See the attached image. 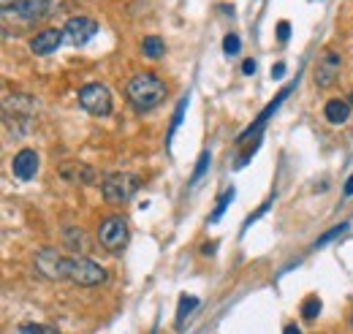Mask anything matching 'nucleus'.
Masks as SVG:
<instances>
[{
    "label": "nucleus",
    "mask_w": 353,
    "mask_h": 334,
    "mask_svg": "<svg viewBox=\"0 0 353 334\" xmlns=\"http://www.w3.org/2000/svg\"><path fill=\"white\" fill-rule=\"evenodd\" d=\"M231 199H234V188H228L225 193H223L221 199H218V207L212 209V215H210V223H218L223 217V212H225V207L231 204Z\"/></svg>",
    "instance_id": "obj_17"
},
{
    "label": "nucleus",
    "mask_w": 353,
    "mask_h": 334,
    "mask_svg": "<svg viewBox=\"0 0 353 334\" xmlns=\"http://www.w3.org/2000/svg\"><path fill=\"white\" fill-rule=\"evenodd\" d=\"M98 242L109 253H120L128 245V220L120 215H109L98 226Z\"/></svg>",
    "instance_id": "obj_4"
},
{
    "label": "nucleus",
    "mask_w": 353,
    "mask_h": 334,
    "mask_svg": "<svg viewBox=\"0 0 353 334\" xmlns=\"http://www.w3.org/2000/svg\"><path fill=\"white\" fill-rule=\"evenodd\" d=\"M283 334H302V329H299L296 324H288V326L283 329Z\"/></svg>",
    "instance_id": "obj_26"
},
{
    "label": "nucleus",
    "mask_w": 353,
    "mask_h": 334,
    "mask_svg": "<svg viewBox=\"0 0 353 334\" xmlns=\"http://www.w3.org/2000/svg\"><path fill=\"white\" fill-rule=\"evenodd\" d=\"M125 98L133 106V112H139V115L152 112L166 98V82L158 74H152V71L136 74L131 82L125 84Z\"/></svg>",
    "instance_id": "obj_1"
},
{
    "label": "nucleus",
    "mask_w": 353,
    "mask_h": 334,
    "mask_svg": "<svg viewBox=\"0 0 353 334\" xmlns=\"http://www.w3.org/2000/svg\"><path fill=\"white\" fill-rule=\"evenodd\" d=\"M210 164H212V155H210V150H204V153L199 155V164H196V168H193L190 185H199V182H201V177L207 174V168H210Z\"/></svg>",
    "instance_id": "obj_16"
},
{
    "label": "nucleus",
    "mask_w": 353,
    "mask_h": 334,
    "mask_svg": "<svg viewBox=\"0 0 353 334\" xmlns=\"http://www.w3.org/2000/svg\"><path fill=\"white\" fill-rule=\"evenodd\" d=\"M351 326H353V313H351Z\"/></svg>",
    "instance_id": "obj_28"
},
{
    "label": "nucleus",
    "mask_w": 353,
    "mask_h": 334,
    "mask_svg": "<svg viewBox=\"0 0 353 334\" xmlns=\"http://www.w3.org/2000/svg\"><path fill=\"white\" fill-rule=\"evenodd\" d=\"M323 117L332 123V126H345L351 120V104L348 101H340V98H332L326 106H323Z\"/></svg>",
    "instance_id": "obj_12"
},
{
    "label": "nucleus",
    "mask_w": 353,
    "mask_h": 334,
    "mask_svg": "<svg viewBox=\"0 0 353 334\" xmlns=\"http://www.w3.org/2000/svg\"><path fill=\"white\" fill-rule=\"evenodd\" d=\"M348 226H351V223H340V226H334V228H332V231H326V234H323V237H318V239H315V245H312V248H323V245H329V242H332V239H337V237H340V234H345V231H348Z\"/></svg>",
    "instance_id": "obj_18"
},
{
    "label": "nucleus",
    "mask_w": 353,
    "mask_h": 334,
    "mask_svg": "<svg viewBox=\"0 0 353 334\" xmlns=\"http://www.w3.org/2000/svg\"><path fill=\"white\" fill-rule=\"evenodd\" d=\"M196 307H199V299H196V296H182V299H179V307H176V326H182L185 318H188Z\"/></svg>",
    "instance_id": "obj_14"
},
{
    "label": "nucleus",
    "mask_w": 353,
    "mask_h": 334,
    "mask_svg": "<svg viewBox=\"0 0 353 334\" xmlns=\"http://www.w3.org/2000/svg\"><path fill=\"white\" fill-rule=\"evenodd\" d=\"M343 193H345V199H351L353 196V174L348 177V182H345V188H343Z\"/></svg>",
    "instance_id": "obj_25"
},
{
    "label": "nucleus",
    "mask_w": 353,
    "mask_h": 334,
    "mask_svg": "<svg viewBox=\"0 0 353 334\" xmlns=\"http://www.w3.org/2000/svg\"><path fill=\"white\" fill-rule=\"evenodd\" d=\"M283 74H285V66H283V63H277V66L272 68V77H274V79H280Z\"/></svg>",
    "instance_id": "obj_24"
},
{
    "label": "nucleus",
    "mask_w": 353,
    "mask_h": 334,
    "mask_svg": "<svg viewBox=\"0 0 353 334\" xmlns=\"http://www.w3.org/2000/svg\"><path fill=\"white\" fill-rule=\"evenodd\" d=\"M65 280L82 288H92L106 280V269L88 255H65Z\"/></svg>",
    "instance_id": "obj_2"
},
{
    "label": "nucleus",
    "mask_w": 353,
    "mask_h": 334,
    "mask_svg": "<svg viewBox=\"0 0 353 334\" xmlns=\"http://www.w3.org/2000/svg\"><path fill=\"white\" fill-rule=\"evenodd\" d=\"M163 52H166V43H163V39H158V36H147L141 41V55L150 57V60H161Z\"/></svg>",
    "instance_id": "obj_13"
},
{
    "label": "nucleus",
    "mask_w": 353,
    "mask_h": 334,
    "mask_svg": "<svg viewBox=\"0 0 353 334\" xmlns=\"http://www.w3.org/2000/svg\"><path fill=\"white\" fill-rule=\"evenodd\" d=\"M52 3L49 0H14L8 8H3L6 11V17L8 14H14L19 22H25V25H36V22H41L44 17H49V8Z\"/></svg>",
    "instance_id": "obj_6"
},
{
    "label": "nucleus",
    "mask_w": 353,
    "mask_h": 334,
    "mask_svg": "<svg viewBox=\"0 0 353 334\" xmlns=\"http://www.w3.org/2000/svg\"><path fill=\"white\" fill-rule=\"evenodd\" d=\"M63 33H65V41L71 43V46H85L88 41L95 39L98 22L90 19V17H71V19L63 25Z\"/></svg>",
    "instance_id": "obj_9"
},
{
    "label": "nucleus",
    "mask_w": 353,
    "mask_h": 334,
    "mask_svg": "<svg viewBox=\"0 0 353 334\" xmlns=\"http://www.w3.org/2000/svg\"><path fill=\"white\" fill-rule=\"evenodd\" d=\"M242 74H245V77H253V74H256V60H253V57H248V60L242 63Z\"/></svg>",
    "instance_id": "obj_23"
},
{
    "label": "nucleus",
    "mask_w": 353,
    "mask_h": 334,
    "mask_svg": "<svg viewBox=\"0 0 353 334\" xmlns=\"http://www.w3.org/2000/svg\"><path fill=\"white\" fill-rule=\"evenodd\" d=\"M136 190H139V177L136 174H125V171L109 174L103 179V185H101V193H103V199L109 204H125V202H131L133 196H136Z\"/></svg>",
    "instance_id": "obj_3"
},
{
    "label": "nucleus",
    "mask_w": 353,
    "mask_h": 334,
    "mask_svg": "<svg viewBox=\"0 0 353 334\" xmlns=\"http://www.w3.org/2000/svg\"><path fill=\"white\" fill-rule=\"evenodd\" d=\"M299 313H302V318H305V321H315V318H318V313H321V299H318L315 293H310L307 299L302 302Z\"/></svg>",
    "instance_id": "obj_15"
},
{
    "label": "nucleus",
    "mask_w": 353,
    "mask_h": 334,
    "mask_svg": "<svg viewBox=\"0 0 353 334\" xmlns=\"http://www.w3.org/2000/svg\"><path fill=\"white\" fill-rule=\"evenodd\" d=\"M36 272L46 280H65V255L54 248H41L36 253Z\"/></svg>",
    "instance_id": "obj_7"
},
{
    "label": "nucleus",
    "mask_w": 353,
    "mask_h": 334,
    "mask_svg": "<svg viewBox=\"0 0 353 334\" xmlns=\"http://www.w3.org/2000/svg\"><path fill=\"white\" fill-rule=\"evenodd\" d=\"M185 109H188V98H182V101L176 104L174 117H172V126H169V139L174 136V130H176V128H179V123H182V115H185Z\"/></svg>",
    "instance_id": "obj_21"
},
{
    "label": "nucleus",
    "mask_w": 353,
    "mask_h": 334,
    "mask_svg": "<svg viewBox=\"0 0 353 334\" xmlns=\"http://www.w3.org/2000/svg\"><path fill=\"white\" fill-rule=\"evenodd\" d=\"M79 106L95 115V117H106L112 112V92L109 87L101 82H90L79 90Z\"/></svg>",
    "instance_id": "obj_5"
},
{
    "label": "nucleus",
    "mask_w": 353,
    "mask_h": 334,
    "mask_svg": "<svg viewBox=\"0 0 353 334\" xmlns=\"http://www.w3.org/2000/svg\"><path fill=\"white\" fill-rule=\"evenodd\" d=\"M288 36H291V25L283 19V22L277 25V39H280V41H288Z\"/></svg>",
    "instance_id": "obj_22"
},
{
    "label": "nucleus",
    "mask_w": 353,
    "mask_h": 334,
    "mask_svg": "<svg viewBox=\"0 0 353 334\" xmlns=\"http://www.w3.org/2000/svg\"><path fill=\"white\" fill-rule=\"evenodd\" d=\"M65 41V33H63V28H46L41 33H36L33 39H30V52H36V55H52V52H57V46Z\"/></svg>",
    "instance_id": "obj_11"
},
{
    "label": "nucleus",
    "mask_w": 353,
    "mask_h": 334,
    "mask_svg": "<svg viewBox=\"0 0 353 334\" xmlns=\"http://www.w3.org/2000/svg\"><path fill=\"white\" fill-rule=\"evenodd\" d=\"M17 334H60L57 329H52V326H44V324H22Z\"/></svg>",
    "instance_id": "obj_19"
},
{
    "label": "nucleus",
    "mask_w": 353,
    "mask_h": 334,
    "mask_svg": "<svg viewBox=\"0 0 353 334\" xmlns=\"http://www.w3.org/2000/svg\"><path fill=\"white\" fill-rule=\"evenodd\" d=\"M11 174L19 182H30L39 174V153L36 150H19L11 161Z\"/></svg>",
    "instance_id": "obj_10"
},
{
    "label": "nucleus",
    "mask_w": 353,
    "mask_h": 334,
    "mask_svg": "<svg viewBox=\"0 0 353 334\" xmlns=\"http://www.w3.org/2000/svg\"><path fill=\"white\" fill-rule=\"evenodd\" d=\"M239 49H242V41H239V36H236V33H228V36L223 39V52H225L228 57H234Z\"/></svg>",
    "instance_id": "obj_20"
},
{
    "label": "nucleus",
    "mask_w": 353,
    "mask_h": 334,
    "mask_svg": "<svg viewBox=\"0 0 353 334\" xmlns=\"http://www.w3.org/2000/svg\"><path fill=\"white\" fill-rule=\"evenodd\" d=\"M340 68H343V57H340L337 52L326 49V52L321 55L318 66H315L312 79H315V84H318L321 90H326V87H332V84L340 79Z\"/></svg>",
    "instance_id": "obj_8"
},
{
    "label": "nucleus",
    "mask_w": 353,
    "mask_h": 334,
    "mask_svg": "<svg viewBox=\"0 0 353 334\" xmlns=\"http://www.w3.org/2000/svg\"><path fill=\"white\" fill-rule=\"evenodd\" d=\"M348 104H351V106H353V92H351V95H348Z\"/></svg>",
    "instance_id": "obj_27"
}]
</instances>
